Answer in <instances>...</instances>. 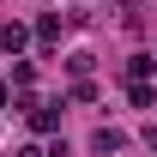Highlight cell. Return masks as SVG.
Wrapping results in <instances>:
<instances>
[{"instance_id": "8", "label": "cell", "mask_w": 157, "mask_h": 157, "mask_svg": "<svg viewBox=\"0 0 157 157\" xmlns=\"http://www.w3.org/2000/svg\"><path fill=\"white\" fill-rule=\"evenodd\" d=\"M6 97H12V91H6V85H0V109H6Z\"/></svg>"}, {"instance_id": "2", "label": "cell", "mask_w": 157, "mask_h": 157, "mask_svg": "<svg viewBox=\"0 0 157 157\" xmlns=\"http://www.w3.org/2000/svg\"><path fill=\"white\" fill-rule=\"evenodd\" d=\"M127 97H133V109H151V103H157V91L145 85V78H133V91H127Z\"/></svg>"}, {"instance_id": "3", "label": "cell", "mask_w": 157, "mask_h": 157, "mask_svg": "<svg viewBox=\"0 0 157 157\" xmlns=\"http://www.w3.org/2000/svg\"><path fill=\"white\" fill-rule=\"evenodd\" d=\"M0 48H6V55H18V48H24V30H18V24H6V30H0Z\"/></svg>"}, {"instance_id": "7", "label": "cell", "mask_w": 157, "mask_h": 157, "mask_svg": "<svg viewBox=\"0 0 157 157\" xmlns=\"http://www.w3.org/2000/svg\"><path fill=\"white\" fill-rule=\"evenodd\" d=\"M18 157H42V151H36V145H24V151H18Z\"/></svg>"}, {"instance_id": "9", "label": "cell", "mask_w": 157, "mask_h": 157, "mask_svg": "<svg viewBox=\"0 0 157 157\" xmlns=\"http://www.w3.org/2000/svg\"><path fill=\"white\" fill-rule=\"evenodd\" d=\"M151 145H157V127H151Z\"/></svg>"}, {"instance_id": "4", "label": "cell", "mask_w": 157, "mask_h": 157, "mask_svg": "<svg viewBox=\"0 0 157 157\" xmlns=\"http://www.w3.org/2000/svg\"><path fill=\"white\" fill-rule=\"evenodd\" d=\"M91 145H97V151H121V133H115V127H97V139H91Z\"/></svg>"}, {"instance_id": "5", "label": "cell", "mask_w": 157, "mask_h": 157, "mask_svg": "<svg viewBox=\"0 0 157 157\" xmlns=\"http://www.w3.org/2000/svg\"><path fill=\"white\" fill-rule=\"evenodd\" d=\"M36 36H42V42H60V18H55V12H48V18H36Z\"/></svg>"}, {"instance_id": "6", "label": "cell", "mask_w": 157, "mask_h": 157, "mask_svg": "<svg viewBox=\"0 0 157 157\" xmlns=\"http://www.w3.org/2000/svg\"><path fill=\"white\" fill-rule=\"evenodd\" d=\"M151 67H157V55H133V60H127V73H133V78H145Z\"/></svg>"}, {"instance_id": "1", "label": "cell", "mask_w": 157, "mask_h": 157, "mask_svg": "<svg viewBox=\"0 0 157 157\" xmlns=\"http://www.w3.org/2000/svg\"><path fill=\"white\" fill-rule=\"evenodd\" d=\"M55 109H60V103H36V109H30V127H36V133H55V127H60Z\"/></svg>"}]
</instances>
